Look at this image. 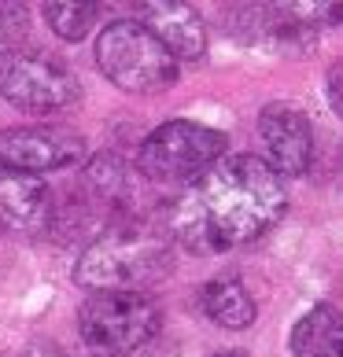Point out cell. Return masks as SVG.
I'll return each mask as SVG.
<instances>
[{
	"instance_id": "2e32d148",
	"label": "cell",
	"mask_w": 343,
	"mask_h": 357,
	"mask_svg": "<svg viewBox=\"0 0 343 357\" xmlns=\"http://www.w3.org/2000/svg\"><path fill=\"white\" fill-rule=\"evenodd\" d=\"M26 357H67V354H63L59 347H56V342H34V347L30 350H26Z\"/></svg>"
},
{
	"instance_id": "7a4b0ae2",
	"label": "cell",
	"mask_w": 343,
	"mask_h": 357,
	"mask_svg": "<svg viewBox=\"0 0 343 357\" xmlns=\"http://www.w3.org/2000/svg\"><path fill=\"white\" fill-rule=\"evenodd\" d=\"M170 273H174V243L166 240V232L148 229V221H137L92 236L74 266V284H82L85 291L144 295Z\"/></svg>"
},
{
	"instance_id": "5b68a950",
	"label": "cell",
	"mask_w": 343,
	"mask_h": 357,
	"mask_svg": "<svg viewBox=\"0 0 343 357\" xmlns=\"http://www.w3.org/2000/svg\"><path fill=\"white\" fill-rule=\"evenodd\" d=\"M0 100L22 114H59L78 107L82 85L78 77L45 52L11 48L0 52Z\"/></svg>"
},
{
	"instance_id": "3957f363",
	"label": "cell",
	"mask_w": 343,
	"mask_h": 357,
	"mask_svg": "<svg viewBox=\"0 0 343 357\" xmlns=\"http://www.w3.org/2000/svg\"><path fill=\"white\" fill-rule=\"evenodd\" d=\"M96 67L115 89L133 96H155L177 82L181 63L137 19H118L103 26L96 37Z\"/></svg>"
},
{
	"instance_id": "e0dca14e",
	"label": "cell",
	"mask_w": 343,
	"mask_h": 357,
	"mask_svg": "<svg viewBox=\"0 0 343 357\" xmlns=\"http://www.w3.org/2000/svg\"><path fill=\"white\" fill-rule=\"evenodd\" d=\"M214 357H247V354H244V350H218Z\"/></svg>"
},
{
	"instance_id": "277c9868",
	"label": "cell",
	"mask_w": 343,
	"mask_h": 357,
	"mask_svg": "<svg viewBox=\"0 0 343 357\" xmlns=\"http://www.w3.org/2000/svg\"><path fill=\"white\" fill-rule=\"evenodd\" d=\"M163 313L148 295L92 291L78 310V332L96 357H129L159 335Z\"/></svg>"
},
{
	"instance_id": "52a82bcc",
	"label": "cell",
	"mask_w": 343,
	"mask_h": 357,
	"mask_svg": "<svg viewBox=\"0 0 343 357\" xmlns=\"http://www.w3.org/2000/svg\"><path fill=\"white\" fill-rule=\"evenodd\" d=\"M82 155H85V144L74 129H59V126L0 129V169H19V174L41 177L48 169L78 166Z\"/></svg>"
},
{
	"instance_id": "30bf717a",
	"label": "cell",
	"mask_w": 343,
	"mask_h": 357,
	"mask_svg": "<svg viewBox=\"0 0 343 357\" xmlns=\"http://www.w3.org/2000/svg\"><path fill=\"white\" fill-rule=\"evenodd\" d=\"M0 218L22 232L45 229L52 225V188L34 174L0 169Z\"/></svg>"
},
{
	"instance_id": "5bb4252c",
	"label": "cell",
	"mask_w": 343,
	"mask_h": 357,
	"mask_svg": "<svg viewBox=\"0 0 343 357\" xmlns=\"http://www.w3.org/2000/svg\"><path fill=\"white\" fill-rule=\"evenodd\" d=\"M26 33H30V11L22 4H0V45H4V52L19 48Z\"/></svg>"
},
{
	"instance_id": "4fadbf2b",
	"label": "cell",
	"mask_w": 343,
	"mask_h": 357,
	"mask_svg": "<svg viewBox=\"0 0 343 357\" xmlns=\"http://www.w3.org/2000/svg\"><path fill=\"white\" fill-rule=\"evenodd\" d=\"M45 19L52 26V33L63 37V41H85V37L92 33V26H96L100 19V4H74V0H52V4L41 8Z\"/></svg>"
},
{
	"instance_id": "9c48e42d",
	"label": "cell",
	"mask_w": 343,
	"mask_h": 357,
	"mask_svg": "<svg viewBox=\"0 0 343 357\" xmlns=\"http://www.w3.org/2000/svg\"><path fill=\"white\" fill-rule=\"evenodd\" d=\"M137 22L159 41L177 63L200 59L207 52V26L200 11L181 0H155V4H137Z\"/></svg>"
},
{
	"instance_id": "9a60e30c",
	"label": "cell",
	"mask_w": 343,
	"mask_h": 357,
	"mask_svg": "<svg viewBox=\"0 0 343 357\" xmlns=\"http://www.w3.org/2000/svg\"><path fill=\"white\" fill-rule=\"evenodd\" d=\"M325 92H328V103H333L336 118L343 122V59H336L328 67V77H325Z\"/></svg>"
},
{
	"instance_id": "8fae6325",
	"label": "cell",
	"mask_w": 343,
	"mask_h": 357,
	"mask_svg": "<svg viewBox=\"0 0 343 357\" xmlns=\"http://www.w3.org/2000/svg\"><path fill=\"white\" fill-rule=\"evenodd\" d=\"M292 357H343V310L318 302L292 328Z\"/></svg>"
},
{
	"instance_id": "7c38bea8",
	"label": "cell",
	"mask_w": 343,
	"mask_h": 357,
	"mask_svg": "<svg viewBox=\"0 0 343 357\" xmlns=\"http://www.w3.org/2000/svg\"><path fill=\"white\" fill-rule=\"evenodd\" d=\"M203 313L229 332H240V328L255 324V298L236 276H214L203 284Z\"/></svg>"
},
{
	"instance_id": "ba28073f",
	"label": "cell",
	"mask_w": 343,
	"mask_h": 357,
	"mask_svg": "<svg viewBox=\"0 0 343 357\" xmlns=\"http://www.w3.org/2000/svg\"><path fill=\"white\" fill-rule=\"evenodd\" d=\"M258 144L262 162L277 177H302L314 158V126L302 107L295 103H266L258 111Z\"/></svg>"
},
{
	"instance_id": "8992f818",
	"label": "cell",
	"mask_w": 343,
	"mask_h": 357,
	"mask_svg": "<svg viewBox=\"0 0 343 357\" xmlns=\"http://www.w3.org/2000/svg\"><path fill=\"white\" fill-rule=\"evenodd\" d=\"M226 158V133L200 122H163L159 129H152L148 140L140 144L137 166L140 177L148 181H196L203 177L210 166Z\"/></svg>"
},
{
	"instance_id": "6da1fadb",
	"label": "cell",
	"mask_w": 343,
	"mask_h": 357,
	"mask_svg": "<svg viewBox=\"0 0 343 357\" xmlns=\"http://www.w3.org/2000/svg\"><path fill=\"white\" fill-rule=\"evenodd\" d=\"M288 210L284 181L258 155H226L166 206V240L189 255L262 240Z\"/></svg>"
}]
</instances>
